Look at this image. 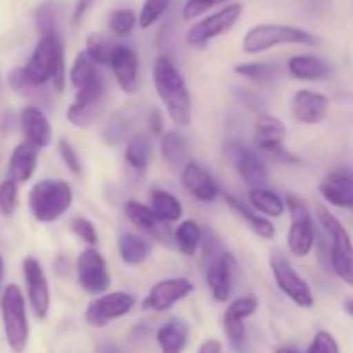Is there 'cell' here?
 <instances>
[{
	"label": "cell",
	"instance_id": "cell-53",
	"mask_svg": "<svg viewBox=\"0 0 353 353\" xmlns=\"http://www.w3.org/2000/svg\"><path fill=\"white\" fill-rule=\"evenodd\" d=\"M343 309H345V312L348 314V316L353 317V296H350V299L345 300V302H343Z\"/></svg>",
	"mask_w": 353,
	"mask_h": 353
},
{
	"label": "cell",
	"instance_id": "cell-11",
	"mask_svg": "<svg viewBox=\"0 0 353 353\" xmlns=\"http://www.w3.org/2000/svg\"><path fill=\"white\" fill-rule=\"evenodd\" d=\"M76 276L81 290L88 295H103L112 283L105 259L93 247H86L76 259Z\"/></svg>",
	"mask_w": 353,
	"mask_h": 353
},
{
	"label": "cell",
	"instance_id": "cell-23",
	"mask_svg": "<svg viewBox=\"0 0 353 353\" xmlns=\"http://www.w3.org/2000/svg\"><path fill=\"white\" fill-rule=\"evenodd\" d=\"M21 131H23L24 143L31 145L37 150L48 147L52 141V126L48 117L40 107L30 105L23 109L19 117Z\"/></svg>",
	"mask_w": 353,
	"mask_h": 353
},
{
	"label": "cell",
	"instance_id": "cell-55",
	"mask_svg": "<svg viewBox=\"0 0 353 353\" xmlns=\"http://www.w3.org/2000/svg\"><path fill=\"white\" fill-rule=\"evenodd\" d=\"M2 276H3V261H2V255H0V281H2Z\"/></svg>",
	"mask_w": 353,
	"mask_h": 353
},
{
	"label": "cell",
	"instance_id": "cell-43",
	"mask_svg": "<svg viewBox=\"0 0 353 353\" xmlns=\"http://www.w3.org/2000/svg\"><path fill=\"white\" fill-rule=\"evenodd\" d=\"M259 309V302L254 295H245L240 299L233 300V302L228 305L224 316L226 317H234V319H248L250 316H254Z\"/></svg>",
	"mask_w": 353,
	"mask_h": 353
},
{
	"label": "cell",
	"instance_id": "cell-25",
	"mask_svg": "<svg viewBox=\"0 0 353 353\" xmlns=\"http://www.w3.org/2000/svg\"><path fill=\"white\" fill-rule=\"evenodd\" d=\"M288 72L300 81H324L333 76L334 68L317 55H293L288 61Z\"/></svg>",
	"mask_w": 353,
	"mask_h": 353
},
{
	"label": "cell",
	"instance_id": "cell-42",
	"mask_svg": "<svg viewBox=\"0 0 353 353\" xmlns=\"http://www.w3.org/2000/svg\"><path fill=\"white\" fill-rule=\"evenodd\" d=\"M17 202H19V190H17V183L6 179L0 183V214L6 217H10L17 209Z\"/></svg>",
	"mask_w": 353,
	"mask_h": 353
},
{
	"label": "cell",
	"instance_id": "cell-51",
	"mask_svg": "<svg viewBox=\"0 0 353 353\" xmlns=\"http://www.w3.org/2000/svg\"><path fill=\"white\" fill-rule=\"evenodd\" d=\"M199 353H223V345H221V341L210 338V340H205L200 345Z\"/></svg>",
	"mask_w": 353,
	"mask_h": 353
},
{
	"label": "cell",
	"instance_id": "cell-13",
	"mask_svg": "<svg viewBox=\"0 0 353 353\" xmlns=\"http://www.w3.org/2000/svg\"><path fill=\"white\" fill-rule=\"evenodd\" d=\"M134 303V296L126 292L103 293L88 303L85 310V323L92 327H103L112 321L128 316L133 310Z\"/></svg>",
	"mask_w": 353,
	"mask_h": 353
},
{
	"label": "cell",
	"instance_id": "cell-39",
	"mask_svg": "<svg viewBox=\"0 0 353 353\" xmlns=\"http://www.w3.org/2000/svg\"><path fill=\"white\" fill-rule=\"evenodd\" d=\"M112 48L114 45L109 43V40L99 33L90 34L88 40H86V54H88L90 57H92V61L99 65L109 64Z\"/></svg>",
	"mask_w": 353,
	"mask_h": 353
},
{
	"label": "cell",
	"instance_id": "cell-18",
	"mask_svg": "<svg viewBox=\"0 0 353 353\" xmlns=\"http://www.w3.org/2000/svg\"><path fill=\"white\" fill-rule=\"evenodd\" d=\"M234 264H236L234 257L226 250L219 257L202 265L207 286H209L214 300H217V302H228L231 299Z\"/></svg>",
	"mask_w": 353,
	"mask_h": 353
},
{
	"label": "cell",
	"instance_id": "cell-40",
	"mask_svg": "<svg viewBox=\"0 0 353 353\" xmlns=\"http://www.w3.org/2000/svg\"><path fill=\"white\" fill-rule=\"evenodd\" d=\"M169 6H171V0H145L140 16H138V24H140V28L147 30V28L154 26V24L164 16V12L169 9Z\"/></svg>",
	"mask_w": 353,
	"mask_h": 353
},
{
	"label": "cell",
	"instance_id": "cell-48",
	"mask_svg": "<svg viewBox=\"0 0 353 353\" xmlns=\"http://www.w3.org/2000/svg\"><path fill=\"white\" fill-rule=\"evenodd\" d=\"M224 2H228V0H186L185 6H183V19H195L212 7L221 6Z\"/></svg>",
	"mask_w": 353,
	"mask_h": 353
},
{
	"label": "cell",
	"instance_id": "cell-41",
	"mask_svg": "<svg viewBox=\"0 0 353 353\" xmlns=\"http://www.w3.org/2000/svg\"><path fill=\"white\" fill-rule=\"evenodd\" d=\"M137 26V14L131 9H116L109 16V28L117 37H126Z\"/></svg>",
	"mask_w": 353,
	"mask_h": 353
},
{
	"label": "cell",
	"instance_id": "cell-21",
	"mask_svg": "<svg viewBox=\"0 0 353 353\" xmlns=\"http://www.w3.org/2000/svg\"><path fill=\"white\" fill-rule=\"evenodd\" d=\"M319 192L327 203L340 209H353V171L334 169L319 183Z\"/></svg>",
	"mask_w": 353,
	"mask_h": 353
},
{
	"label": "cell",
	"instance_id": "cell-9",
	"mask_svg": "<svg viewBox=\"0 0 353 353\" xmlns=\"http://www.w3.org/2000/svg\"><path fill=\"white\" fill-rule=\"evenodd\" d=\"M269 265H271L272 276H274L278 288L295 305L302 307V309L314 307V295L310 285L296 272V269L293 268V264L283 252L272 250L271 257H269Z\"/></svg>",
	"mask_w": 353,
	"mask_h": 353
},
{
	"label": "cell",
	"instance_id": "cell-27",
	"mask_svg": "<svg viewBox=\"0 0 353 353\" xmlns=\"http://www.w3.org/2000/svg\"><path fill=\"white\" fill-rule=\"evenodd\" d=\"M161 154L169 168L174 169V171H178V169L183 171V168L192 161L190 159V140L186 138V134L179 133V131H168V133L162 134Z\"/></svg>",
	"mask_w": 353,
	"mask_h": 353
},
{
	"label": "cell",
	"instance_id": "cell-16",
	"mask_svg": "<svg viewBox=\"0 0 353 353\" xmlns=\"http://www.w3.org/2000/svg\"><path fill=\"white\" fill-rule=\"evenodd\" d=\"M124 214H126V217L131 221V224H133L137 230H140L141 233L150 236L152 240L157 241V243L164 245V247H171V245L174 243L172 233L169 231V228L165 226L168 223L159 219V216L152 210V207L145 205V203L141 202H137V200H128V202L124 203Z\"/></svg>",
	"mask_w": 353,
	"mask_h": 353
},
{
	"label": "cell",
	"instance_id": "cell-49",
	"mask_svg": "<svg viewBox=\"0 0 353 353\" xmlns=\"http://www.w3.org/2000/svg\"><path fill=\"white\" fill-rule=\"evenodd\" d=\"M147 128L154 137H162V130H164V117H162L161 109L152 107L147 114Z\"/></svg>",
	"mask_w": 353,
	"mask_h": 353
},
{
	"label": "cell",
	"instance_id": "cell-45",
	"mask_svg": "<svg viewBox=\"0 0 353 353\" xmlns=\"http://www.w3.org/2000/svg\"><path fill=\"white\" fill-rule=\"evenodd\" d=\"M307 353H340V345L327 331H317L310 341Z\"/></svg>",
	"mask_w": 353,
	"mask_h": 353
},
{
	"label": "cell",
	"instance_id": "cell-12",
	"mask_svg": "<svg viewBox=\"0 0 353 353\" xmlns=\"http://www.w3.org/2000/svg\"><path fill=\"white\" fill-rule=\"evenodd\" d=\"M286 138V126L279 117L272 114H259L254 123V140L259 150L272 155L279 162L296 164L299 159L285 150L283 141Z\"/></svg>",
	"mask_w": 353,
	"mask_h": 353
},
{
	"label": "cell",
	"instance_id": "cell-37",
	"mask_svg": "<svg viewBox=\"0 0 353 353\" xmlns=\"http://www.w3.org/2000/svg\"><path fill=\"white\" fill-rule=\"evenodd\" d=\"M34 19H37V28L41 33V37L43 34L57 33L59 23H61V6L55 2L41 3L37 9Z\"/></svg>",
	"mask_w": 353,
	"mask_h": 353
},
{
	"label": "cell",
	"instance_id": "cell-20",
	"mask_svg": "<svg viewBox=\"0 0 353 353\" xmlns=\"http://www.w3.org/2000/svg\"><path fill=\"white\" fill-rule=\"evenodd\" d=\"M181 185L193 199L212 203L219 199L221 188L209 171L200 162L190 161L181 171Z\"/></svg>",
	"mask_w": 353,
	"mask_h": 353
},
{
	"label": "cell",
	"instance_id": "cell-33",
	"mask_svg": "<svg viewBox=\"0 0 353 353\" xmlns=\"http://www.w3.org/2000/svg\"><path fill=\"white\" fill-rule=\"evenodd\" d=\"M152 140L143 133H137L126 143L124 159L134 171H145L152 161Z\"/></svg>",
	"mask_w": 353,
	"mask_h": 353
},
{
	"label": "cell",
	"instance_id": "cell-2",
	"mask_svg": "<svg viewBox=\"0 0 353 353\" xmlns=\"http://www.w3.org/2000/svg\"><path fill=\"white\" fill-rule=\"evenodd\" d=\"M24 76L34 88H43L47 83L54 85L55 92L61 93L65 85L64 43L59 33L43 34L38 40L33 54L23 65Z\"/></svg>",
	"mask_w": 353,
	"mask_h": 353
},
{
	"label": "cell",
	"instance_id": "cell-47",
	"mask_svg": "<svg viewBox=\"0 0 353 353\" xmlns=\"http://www.w3.org/2000/svg\"><path fill=\"white\" fill-rule=\"evenodd\" d=\"M7 83H9V86L14 90V92L24 97L37 95V93L41 90V88H34V86L28 81V78L24 76L23 68L12 69V71L9 72V76H7Z\"/></svg>",
	"mask_w": 353,
	"mask_h": 353
},
{
	"label": "cell",
	"instance_id": "cell-35",
	"mask_svg": "<svg viewBox=\"0 0 353 353\" xmlns=\"http://www.w3.org/2000/svg\"><path fill=\"white\" fill-rule=\"evenodd\" d=\"M99 64H95V62L92 61V57L86 54V50H83L76 55L74 62H72L71 71H69V81H71L72 86L78 90L79 86L85 85L86 81H90V79L95 74H99Z\"/></svg>",
	"mask_w": 353,
	"mask_h": 353
},
{
	"label": "cell",
	"instance_id": "cell-44",
	"mask_svg": "<svg viewBox=\"0 0 353 353\" xmlns=\"http://www.w3.org/2000/svg\"><path fill=\"white\" fill-rule=\"evenodd\" d=\"M71 231L79 238L81 241H85L88 247L97 248L99 245V234H97L95 226L90 219L86 217H74L71 221Z\"/></svg>",
	"mask_w": 353,
	"mask_h": 353
},
{
	"label": "cell",
	"instance_id": "cell-29",
	"mask_svg": "<svg viewBox=\"0 0 353 353\" xmlns=\"http://www.w3.org/2000/svg\"><path fill=\"white\" fill-rule=\"evenodd\" d=\"M117 250H119L121 261L126 265H140L150 255V241L140 234L123 231L117 236Z\"/></svg>",
	"mask_w": 353,
	"mask_h": 353
},
{
	"label": "cell",
	"instance_id": "cell-7",
	"mask_svg": "<svg viewBox=\"0 0 353 353\" xmlns=\"http://www.w3.org/2000/svg\"><path fill=\"white\" fill-rule=\"evenodd\" d=\"M286 209H288L292 224H290L288 236H286V245L292 255L295 257H307L312 252L314 245L317 241L316 224L310 214L309 205L305 200L299 195L288 193L285 199Z\"/></svg>",
	"mask_w": 353,
	"mask_h": 353
},
{
	"label": "cell",
	"instance_id": "cell-28",
	"mask_svg": "<svg viewBox=\"0 0 353 353\" xmlns=\"http://www.w3.org/2000/svg\"><path fill=\"white\" fill-rule=\"evenodd\" d=\"M190 326L183 319H169L157 331V343L161 353H183L188 345Z\"/></svg>",
	"mask_w": 353,
	"mask_h": 353
},
{
	"label": "cell",
	"instance_id": "cell-30",
	"mask_svg": "<svg viewBox=\"0 0 353 353\" xmlns=\"http://www.w3.org/2000/svg\"><path fill=\"white\" fill-rule=\"evenodd\" d=\"M224 199H226L228 207H230L245 224H248V228H250L257 236L264 238V240H272V238L276 236V228L271 221L264 219L262 216L255 214L250 207L245 205V203L241 202V200H238L236 196L226 195Z\"/></svg>",
	"mask_w": 353,
	"mask_h": 353
},
{
	"label": "cell",
	"instance_id": "cell-46",
	"mask_svg": "<svg viewBox=\"0 0 353 353\" xmlns=\"http://www.w3.org/2000/svg\"><path fill=\"white\" fill-rule=\"evenodd\" d=\"M57 150H59V154H61L62 161H64L65 168L69 169V172H71V174H74L76 178H81V174H83L81 161H79L78 154H76V150L72 148V145L69 143L68 140H59Z\"/></svg>",
	"mask_w": 353,
	"mask_h": 353
},
{
	"label": "cell",
	"instance_id": "cell-36",
	"mask_svg": "<svg viewBox=\"0 0 353 353\" xmlns=\"http://www.w3.org/2000/svg\"><path fill=\"white\" fill-rule=\"evenodd\" d=\"M234 72L243 78L252 79L255 83H261V85H269L276 79V68L271 64H265V62H243V64L234 65Z\"/></svg>",
	"mask_w": 353,
	"mask_h": 353
},
{
	"label": "cell",
	"instance_id": "cell-24",
	"mask_svg": "<svg viewBox=\"0 0 353 353\" xmlns=\"http://www.w3.org/2000/svg\"><path fill=\"white\" fill-rule=\"evenodd\" d=\"M138 119H140V116H138L137 107L117 110L116 114L110 116V119L103 126V141L110 145V147H119V145L128 143L137 134L134 133V126L138 124Z\"/></svg>",
	"mask_w": 353,
	"mask_h": 353
},
{
	"label": "cell",
	"instance_id": "cell-5",
	"mask_svg": "<svg viewBox=\"0 0 353 353\" xmlns=\"http://www.w3.org/2000/svg\"><path fill=\"white\" fill-rule=\"evenodd\" d=\"M279 45H317V38L302 28L286 24H257L243 37L245 54H262Z\"/></svg>",
	"mask_w": 353,
	"mask_h": 353
},
{
	"label": "cell",
	"instance_id": "cell-52",
	"mask_svg": "<svg viewBox=\"0 0 353 353\" xmlns=\"http://www.w3.org/2000/svg\"><path fill=\"white\" fill-rule=\"evenodd\" d=\"M100 353H123V350L116 343H112V341H107V343L100 347Z\"/></svg>",
	"mask_w": 353,
	"mask_h": 353
},
{
	"label": "cell",
	"instance_id": "cell-10",
	"mask_svg": "<svg viewBox=\"0 0 353 353\" xmlns=\"http://www.w3.org/2000/svg\"><path fill=\"white\" fill-rule=\"evenodd\" d=\"M241 12H243V6L240 2H233L219 9L217 12L203 17L188 30L186 43L193 48H205L214 38L228 33L238 23Z\"/></svg>",
	"mask_w": 353,
	"mask_h": 353
},
{
	"label": "cell",
	"instance_id": "cell-3",
	"mask_svg": "<svg viewBox=\"0 0 353 353\" xmlns=\"http://www.w3.org/2000/svg\"><path fill=\"white\" fill-rule=\"evenodd\" d=\"M317 221L331 240L330 264L334 274L353 288V241L341 221L326 205L316 207Z\"/></svg>",
	"mask_w": 353,
	"mask_h": 353
},
{
	"label": "cell",
	"instance_id": "cell-38",
	"mask_svg": "<svg viewBox=\"0 0 353 353\" xmlns=\"http://www.w3.org/2000/svg\"><path fill=\"white\" fill-rule=\"evenodd\" d=\"M223 324L224 333H226L231 348L236 353H245V350H247V327H245V321L224 316Z\"/></svg>",
	"mask_w": 353,
	"mask_h": 353
},
{
	"label": "cell",
	"instance_id": "cell-54",
	"mask_svg": "<svg viewBox=\"0 0 353 353\" xmlns=\"http://www.w3.org/2000/svg\"><path fill=\"white\" fill-rule=\"evenodd\" d=\"M274 353H300V352L293 347H278L274 350Z\"/></svg>",
	"mask_w": 353,
	"mask_h": 353
},
{
	"label": "cell",
	"instance_id": "cell-17",
	"mask_svg": "<svg viewBox=\"0 0 353 353\" xmlns=\"http://www.w3.org/2000/svg\"><path fill=\"white\" fill-rule=\"evenodd\" d=\"M224 152L245 185L250 186V190L264 188L268 185V169L255 152L241 143H230Z\"/></svg>",
	"mask_w": 353,
	"mask_h": 353
},
{
	"label": "cell",
	"instance_id": "cell-34",
	"mask_svg": "<svg viewBox=\"0 0 353 353\" xmlns=\"http://www.w3.org/2000/svg\"><path fill=\"white\" fill-rule=\"evenodd\" d=\"M150 207L164 223H176L183 217V205L168 190H154L150 195Z\"/></svg>",
	"mask_w": 353,
	"mask_h": 353
},
{
	"label": "cell",
	"instance_id": "cell-8",
	"mask_svg": "<svg viewBox=\"0 0 353 353\" xmlns=\"http://www.w3.org/2000/svg\"><path fill=\"white\" fill-rule=\"evenodd\" d=\"M105 103V78L102 72L76 90V97L68 109V121L76 128H90L100 117Z\"/></svg>",
	"mask_w": 353,
	"mask_h": 353
},
{
	"label": "cell",
	"instance_id": "cell-32",
	"mask_svg": "<svg viewBox=\"0 0 353 353\" xmlns=\"http://www.w3.org/2000/svg\"><path fill=\"white\" fill-rule=\"evenodd\" d=\"M248 202L257 212L268 217H281L286 210V202L276 192L269 188H252L248 192Z\"/></svg>",
	"mask_w": 353,
	"mask_h": 353
},
{
	"label": "cell",
	"instance_id": "cell-31",
	"mask_svg": "<svg viewBox=\"0 0 353 353\" xmlns=\"http://www.w3.org/2000/svg\"><path fill=\"white\" fill-rule=\"evenodd\" d=\"M172 240H174V245L183 255L193 257L199 252V248L202 247L203 230L196 221L185 219L172 231Z\"/></svg>",
	"mask_w": 353,
	"mask_h": 353
},
{
	"label": "cell",
	"instance_id": "cell-19",
	"mask_svg": "<svg viewBox=\"0 0 353 353\" xmlns=\"http://www.w3.org/2000/svg\"><path fill=\"white\" fill-rule=\"evenodd\" d=\"M123 92L134 93L140 79V59L138 54L128 45H114L107 64Z\"/></svg>",
	"mask_w": 353,
	"mask_h": 353
},
{
	"label": "cell",
	"instance_id": "cell-50",
	"mask_svg": "<svg viewBox=\"0 0 353 353\" xmlns=\"http://www.w3.org/2000/svg\"><path fill=\"white\" fill-rule=\"evenodd\" d=\"M93 2H95V0H78V3H76L74 7V12H72V26H78L79 21H81L83 16L86 14V10L93 6Z\"/></svg>",
	"mask_w": 353,
	"mask_h": 353
},
{
	"label": "cell",
	"instance_id": "cell-1",
	"mask_svg": "<svg viewBox=\"0 0 353 353\" xmlns=\"http://www.w3.org/2000/svg\"><path fill=\"white\" fill-rule=\"evenodd\" d=\"M154 86L169 117L178 126L192 123V97L185 78L168 55L161 54L154 64Z\"/></svg>",
	"mask_w": 353,
	"mask_h": 353
},
{
	"label": "cell",
	"instance_id": "cell-15",
	"mask_svg": "<svg viewBox=\"0 0 353 353\" xmlns=\"http://www.w3.org/2000/svg\"><path fill=\"white\" fill-rule=\"evenodd\" d=\"M195 286L186 278H171L162 279L155 283L150 288L148 295L143 300V309L152 310V312H165L172 307L178 305L181 300L192 295Z\"/></svg>",
	"mask_w": 353,
	"mask_h": 353
},
{
	"label": "cell",
	"instance_id": "cell-56",
	"mask_svg": "<svg viewBox=\"0 0 353 353\" xmlns=\"http://www.w3.org/2000/svg\"><path fill=\"white\" fill-rule=\"evenodd\" d=\"M0 99H2V83H0Z\"/></svg>",
	"mask_w": 353,
	"mask_h": 353
},
{
	"label": "cell",
	"instance_id": "cell-14",
	"mask_svg": "<svg viewBox=\"0 0 353 353\" xmlns=\"http://www.w3.org/2000/svg\"><path fill=\"white\" fill-rule=\"evenodd\" d=\"M23 276L26 283L28 300H30L34 316L40 321L47 319L50 312V288H48V279L40 261L34 257H24Z\"/></svg>",
	"mask_w": 353,
	"mask_h": 353
},
{
	"label": "cell",
	"instance_id": "cell-57",
	"mask_svg": "<svg viewBox=\"0 0 353 353\" xmlns=\"http://www.w3.org/2000/svg\"><path fill=\"white\" fill-rule=\"evenodd\" d=\"M352 210H353V209H352Z\"/></svg>",
	"mask_w": 353,
	"mask_h": 353
},
{
	"label": "cell",
	"instance_id": "cell-6",
	"mask_svg": "<svg viewBox=\"0 0 353 353\" xmlns=\"http://www.w3.org/2000/svg\"><path fill=\"white\" fill-rule=\"evenodd\" d=\"M0 312H2L3 333L10 350L16 353L24 352L30 341V323H28L26 302L19 286H6L0 299Z\"/></svg>",
	"mask_w": 353,
	"mask_h": 353
},
{
	"label": "cell",
	"instance_id": "cell-22",
	"mask_svg": "<svg viewBox=\"0 0 353 353\" xmlns=\"http://www.w3.org/2000/svg\"><path fill=\"white\" fill-rule=\"evenodd\" d=\"M293 117L299 123L314 126L326 119L330 112V99L314 90H299L292 100Z\"/></svg>",
	"mask_w": 353,
	"mask_h": 353
},
{
	"label": "cell",
	"instance_id": "cell-4",
	"mask_svg": "<svg viewBox=\"0 0 353 353\" xmlns=\"http://www.w3.org/2000/svg\"><path fill=\"white\" fill-rule=\"evenodd\" d=\"M72 188L61 179H41L31 188L28 202L30 210L38 223H54L61 219L72 205Z\"/></svg>",
	"mask_w": 353,
	"mask_h": 353
},
{
	"label": "cell",
	"instance_id": "cell-26",
	"mask_svg": "<svg viewBox=\"0 0 353 353\" xmlns=\"http://www.w3.org/2000/svg\"><path fill=\"white\" fill-rule=\"evenodd\" d=\"M38 150L28 143L17 145L12 150L9 159V168H7V179L17 183H26L37 171Z\"/></svg>",
	"mask_w": 353,
	"mask_h": 353
}]
</instances>
